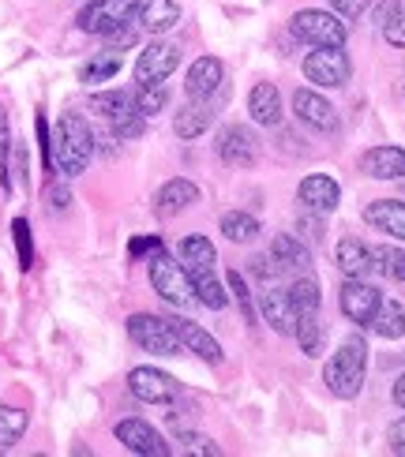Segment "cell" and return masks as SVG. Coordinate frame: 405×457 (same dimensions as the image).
Instances as JSON below:
<instances>
[{"label": "cell", "instance_id": "obj_1", "mask_svg": "<svg viewBox=\"0 0 405 457\" xmlns=\"http://www.w3.org/2000/svg\"><path fill=\"white\" fill-rule=\"evenodd\" d=\"M94 158V131L83 117L64 112L56 120V136H53V165L61 169L64 177H80Z\"/></svg>", "mask_w": 405, "mask_h": 457}, {"label": "cell", "instance_id": "obj_2", "mask_svg": "<svg viewBox=\"0 0 405 457\" xmlns=\"http://www.w3.org/2000/svg\"><path fill=\"white\" fill-rule=\"evenodd\" d=\"M364 371H368V345H364V337H345L338 345V353L326 360L323 383L334 397L350 402V397H357L364 386Z\"/></svg>", "mask_w": 405, "mask_h": 457}, {"label": "cell", "instance_id": "obj_3", "mask_svg": "<svg viewBox=\"0 0 405 457\" xmlns=\"http://www.w3.org/2000/svg\"><path fill=\"white\" fill-rule=\"evenodd\" d=\"M150 285L165 303H173V308H191V303H199L196 289H191V274L184 270L181 259H173L165 252V247L150 255Z\"/></svg>", "mask_w": 405, "mask_h": 457}, {"label": "cell", "instance_id": "obj_4", "mask_svg": "<svg viewBox=\"0 0 405 457\" xmlns=\"http://www.w3.org/2000/svg\"><path fill=\"white\" fill-rule=\"evenodd\" d=\"M128 337L139 345L143 353H154V356H173V353H181V341H177V330L169 327V319L162 315H131L128 319Z\"/></svg>", "mask_w": 405, "mask_h": 457}, {"label": "cell", "instance_id": "obj_5", "mask_svg": "<svg viewBox=\"0 0 405 457\" xmlns=\"http://www.w3.org/2000/svg\"><path fill=\"white\" fill-rule=\"evenodd\" d=\"M293 37L308 46H345V19L331 15V12H319V8H304L293 15V23H289Z\"/></svg>", "mask_w": 405, "mask_h": 457}, {"label": "cell", "instance_id": "obj_6", "mask_svg": "<svg viewBox=\"0 0 405 457\" xmlns=\"http://www.w3.org/2000/svg\"><path fill=\"white\" fill-rule=\"evenodd\" d=\"M304 75L308 83H319V87H345L353 75L350 53L342 46H316V53L304 56Z\"/></svg>", "mask_w": 405, "mask_h": 457}, {"label": "cell", "instance_id": "obj_7", "mask_svg": "<svg viewBox=\"0 0 405 457\" xmlns=\"http://www.w3.org/2000/svg\"><path fill=\"white\" fill-rule=\"evenodd\" d=\"M139 8V0H90V4L80 12V30L87 34H109L113 27L128 23Z\"/></svg>", "mask_w": 405, "mask_h": 457}, {"label": "cell", "instance_id": "obj_8", "mask_svg": "<svg viewBox=\"0 0 405 457\" xmlns=\"http://www.w3.org/2000/svg\"><path fill=\"white\" fill-rule=\"evenodd\" d=\"M181 64V49L173 42H150L135 61V83H165Z\"/></svg>", "mask_w": 405, "mask_h": 457}, {"label": "cell", "instance_id": "obj_9", "mask_svg": "<svg viewBox=\"0 0 405 457\" xmlns=\"http://www.w3.org/2000/svg\"><path fill=\"white\" fill-rule=\"evenodd\" d=\"M256 154H259V143L252 136V128H244V124L222 128V136H218V158L225 165L248 169V165H256Z\"/></svg>", "mask_w": 405, "mask_h": 457}, {"label": "cell", "instance_id": "obj_10", "mask_svg": "<svg viewBox=\"0 0 405 457\" xmlns=\"http://www.w3.org/2000/svg\"><path fill=\"white\" fill-rule=\"evenodd\" d=\"M379 289L375 285H368L364 278H350L342 285V296H338V303H342V312L350 315L353 322H360V327H368L372 322V315H375V308H379Z\"/></svg>", "mask_w": 405, "mask_h": 457}, {"label": "cell", "instance_id": "obj_11", "mask_svg": "<svg viewBox=\"0 0 405 457\" xmlns=\"http://www.w3.org/2000/svg\"><path fill=\"white\" fill-rule=\"evenodd\" d=\"M117 443H124V450L139 453V457H169V443L147 420H121Z\"/></svg>", "mask_w": 405, "mask_h": 457}, {"label": "cell", "instance_id": "obj_12", "mask_svg": "<svg viewBox=\"0 0 405 457\" xmlns=\"http://www.w3.org/2000/svg\"><path fill=\"white\" fill-rule=\"evenodd\" d=\"M128 390L147 405H165V402H173V394H177V383L158 368H135L128 375Z\"/></svg>", "mask_w": 405, "mask_h": 457}, {"label": "cell", "instance_id": "obj_13", "mask_svg": "<svg viewBox=\"0 0 405 457\" xmlns=\"http://www.w3.org/2000/svg\"><path fill=\"white\" fill-rule=\"evenodd\" d=\"M169 327L177 330V341H181V349L188 353H196L199 360H207V364H222V345L215 337H210L199 322H191V319H181V315H169Z\"/></svg>", "mask_w": 405, "mask_h": 457}, {"label": "cell", "instance_id": "obj_14", "mask_svg": "<svg viewBox=\"0 0 405 457\" xmlns=\"http://www.w3.org/2000/svg\"><path fill=\"white\" fill-rule=\"evenodd\" d=\"M135 27L147 30V34H165L181 23V4L177 0H139L135 8Z\"/></svg>", "mask_w": 405, "mask_h": 457}, {"label": "cell", "instance_id": "obj_15", "mask_svg": "<svg viewBox=\"0 0 405 457\" xmlns=\"http://www.w3.org/2000/svg\"><path fill=\"white\" fill-rule=\"evenodd\" d=\"M222 83H225V68H222L218 56H199V61L188 68V83L184 87H188L191 98L207 102V98H215V94L222 90Z\"/></svg>", "mask_w": 405, "mask_h": 457}, {"label": "cell", "instance_id": "obj_16", "mask_svg": "<svg viewBox=\"0 0 405 457\" xmlns=\"http://www.w3.org/2000/svg\"><path fill=\"white\" fill-rule=\"evenodd\" d=\"M259 308H263V319L274 327L278 334H297V308H293V296H289V289H266L263 300H259Z\"/></svg>", "mask_w": 405, "mask_h": 457}, {"label": "cell", "instance_id": "obj_17", "mask_svg": "<svg viewBox=\"0 0 405 457\" xmlns=\"http://www.w3.org/2000/svg\"><path fill=\"white\" fill-rule=\"evenodd\" d=\"M293 109H297V117L308 124V128H319V131H334L338 128V112L334 105L319 98L316 90H297L293 94Z\"/></svg>", "mask_w": 405, "mask_h": 457}, {"label": "cell", "instance_id": "obj_18", "mask_svg": "<svg viewBox=\"0 0 405 457\" xmlns=\"http://www.w3.org/2000/svg\"><path fill=\"white\" fill-rule=\"evenodd\" d=\"M300 203L308 206V211H316V214H331L338 199H342V187L326 177V173H316V177H304L300 180Z\"/></svg>", "mask_w": 405, "mask_h": 457}, {"label": "cell", "instance_id": "obj_19", "mask_svg": "<svg viewBox=\"0 0 405 457\" xmlns=\"http://www.w3.org/2000/svg\"><path fill=\"white\" fill-rule=\"evenodd\" d=\"M360 169L375 180H401L405 177V150L401 146H372L360 158Z\"/></svg>", "mask_w": 405, "mask_h": 457}, {"label": "cell", "instance_id": "obj_20", "mask_svg": "<svg viewBox=\"0 0 405 457\" xmlns=\"http://www.w3.org/2000/svg\"><path fill=\"white\" fill-rule=\"evenodd\" d=\"M364 221L379 233H387L394 240H405V203L398 199H379V203H368L364 206Z\"/></svg>", "mask_w": 405, "mask_h": 457}, {"label": "cell", "instance_id": "obj_21", "mask_svg": "<svg viewBox=\"0 0 405 457\" xmlns=\"http://www.w3.org/2000/svg\"><path fill=\"white\" fill-rule=\"evenodd\" d=\"M338 270L345 274V278H368L372 270H375V255H372V247L364 244V240H357V237H345L342 244H338Z\"/></svg>", "mask_w": 405, "mask_h": 457}, {"label": "cell", "instance_id": "obj_22", "mask_svg": "<svg viewBox=\"0 0 405 457\" xmlns=\"http://www.w3.org/2000/svg\"><path fill=\"white\" fill-rule=\"evenodd\" d=\"M191 203H199V187L191 184V180H169L158 187V195H154V211H158L162 218H173V214H181L188 211Z\"/></svg>", "mask_w": 405, "mask_h": 457}, {"label": "cell", "instance_id": "obj_23", "mask_svg": "<svg viewBox=\"0 0 405 457\" xmlns=\"http://www.w3.org/2000/svg\"><path fill=\"white\" fill-rule=\"evenodd\" d=\"M248 112L252 120L263 124V128H274L282 120V94L274 83H256L252 94H248Z\"/></svg>", "mask_w": 405, "mask_h": 457}, {"label": "cell", "instance_id": "obj_24", "mask_svg": "<svg viewBox=\"0 0 405 457\" xmlns=\"http://www.w3.org/2000/svg\"><path fill=\"white\" fill-rule=\"evenodd\" d=\"M270 259H274L282 270H308V266H312V252H308L297 237H285V233L270 244Z\"/></svg>", "mask_w": 405, "mask_h": 457}, {"label": "cell", "instance_id": "obj_25", "mask_svg": "<svg viewBox=\"0 0 405 457\" xmlns=\"http://www.w3.org/2000/svg\"><path fill=\"white\" fill-rule=\"evenodd\" d=\"M177 259L184 262L188 274H196V270H215V244H210L207 237H188V240H181V247H177Z\"/></svg>", "mask_w": 405, "mask_h": 457}, {"label": "cell", "instance_id": "obj_26", "mask_svg": "<svg viewBox=\"0 0 405 457\" xmlns=\"http://www.w3.org/2000/svg\"><path fill=\"white\" fill-rule=\"evenodd\" d=\"M368 327L379 334V337H401L405 334V308L398 300H379V308H375V315H372V322Z\"/></svg>", "mask_w": 405, "mask_h": 457}, {"label": "cell", "instance_id": "obj_27", "mask_svg": "<svg viewBox=\"0 0 405 457\" xmlns=\"http://www.w3.org/2000/svg\"><path fill=\"white\" fill-rule=\"evenodd\" d=\"M210 117H215V112L207 105H184L177 117H173V131H177L181 139H196L210 128Z\"/></svg>", "mask_w": 405, "mask_h": 457}, {"label": "cell", "instance_id": "obj_28", "mask_svg": "<svg viewBox=\"0 0 405 457\" xmlns=\"http://www.w3.org/2000/svg\"><path fill=\"white\" fill-rule=\"evenodd\" d=\"M191 289H196V300L199 303H207V308H215V312H222L225 303H229V293L222 289V281L210 274V270H196V274H191Z\"/></svg>", "mask_w": 405, "mask_h": 457}, {"label": "cell", "instance_id": "obj_29", "mask_svg": "<svg viewBox=\"0 0 405 457\" xmlns=\"http://www.w3.org/2000/svg\"><path fill=\"white\" fill-rule=\"evenodd\" d=\"M293 337L300 341V353H308V356H319V353H323V341H326V327H323L319 312H312V315H300V322H297V334H293Z\"/></svg>", "mask_w": 405, "mask_h": 457}, {"label": "cell", "instance_id": "obj_30", "mask_svg": "<svg viewBox=\"0 0 405 457\" xmlns=\"http://www.w3.org/2000/svg\"><path fill=\"white\" fill-rule=\"evenodd\" d=\"M23 431H27V412L23 409H12V405L0 409V453H8L19 439H23Z\"/></svg>", "mask_w": 405, "mask_h": 457}, {"label": "cell", "instance_id": "obj_31", "mask_svg": "<svg viewBox=\"0 0 405 457\" xmlns=\"http://www.w3.org/2000/svg\"><path fill=\"white\" fill-rule=\"evenodd\" d=\"M131 98H135V109H139L143 117H154V112H162L169 105V87L165 83H139V90H135Z\"/></svg>", "mask_w": 405, "mask_h": 457}, {"label": "cell", "instance_id": "obj_32", "mask_svg": "<svg viewBox=\"0 0 405 457\" xmlns=\"http://www.w3.org/2000/svg\"><path fill=\"white\" fill-rule=\"evenodd\" d=\"M117 71H121V56L105 49L102 56H94V61H87V64L80 68V79H83V83H109Z\"/></svg>", "mask_w": 405, "mask_h": 457}, {"label": "cell", "instance_id": "obj_33", "mask_svg": "<svg viewBox=\"0 0 405 457\" xmlns=\"http://www.w3.org/2000/svg\"><path fill=\"white\" fill-rule=\"evenodd\" d=\"M222 233L233 240V244H248V240H256L259 221H256L252 214H244V211H229V214L222 218Z\"/></svg>", "mask_w": 405, "mask_h": 457}, {"label": "cell", "instance_id": "obj_34", "mask_svg": "<svg viewBox=\"0 0 405 457\" xmlns=\"http://www.w3.org/2000/svg\"><path fill=\"white\" fill-rule=\"evenodd\" d=\"M289 296H293L297 315H312V312H319V281L300 278V281L289 285Z\"/></svg>", "mask_w": 405, "mask_h": 457}, {"label": "cell", "instance_id": "obj_35", "mask_svg": "<svg viewBox=\"0 0 405 457\" xmlns=\"http://www.w3.org/2000/svg\"><path fill=\"white\" fill-rule=\"evenodd\" d=\"M372 255H375L379 274H387V278H394V281H405V252H401V247L383 244V247H375Z\"/></svg>", "mask_w": 405, "mask_h": 457}, {"label": "cell", "instance_id": "obj_36", "mask_svg": "<svg viewBox=\"0 0 405 457\" xmlns=\"http://www.w3.org/2000/svg\"><path fill=\"white\" fill-rule=\"evenodd\" d=\"M135 105V98L131 94H124V90H109V94H94L90 98V109H98L105 120H113L117 112H124V109H131Z\"/></svg>", "mask_w": 405, "mask_h": 457}, {"label": "cell", "instance_id": "obj_37", "mask_svg": "<svg viewBox=\"0 0 405 457\" xmlns=\"http://www.w3.org/2000/svg\"><path fill=\"white\" fill-rule=\"evenodd\" d=\"M102 37H105V49H109V53H121V49H131L135 42H139V27H135L131 19H128V23L113 27V30L102 34Z\"/></svg>", "mask_w": 405, "mask_h": 457}, {"label": "cell", "instance_id": "obj_38", "mask_svg": "<svg viewBox=\"0 0 405 457\" xmlns=\"http://www.w3.org/2000/svg\"><path fill=\"white\" fill-rule=\"evenodd\" d=\"M12 233H15V252H19V266H23V270H30V266H34V244H30V225H27L23 218H15Z\"/></svg>", "mask_w": 405, "mask_h": 457}, {"label": "cell", "instance_id": "obj_39", "mask_svg": "<svg viewBox=\"0 0 405 457\" xmlns=\"http://www.w3.org/2000/svg\"><path fill=\"white\" fill-rule=\"evenodd\" d=\"M379 30H383V37H387L391 46L405 49V0H401V4L394 8V15H391V19H387V23H383Z\"/></svg>", "mask_w": 405, "mask_h": 457}, {"label": "cell", "instance_id": "obj_40", "mask_svg": "<svg viewBox=\"0 0 405 457\" xmlns=\"http://www.w3.org/2000/svg\"><path fill=\"white\" fill-rule=\"evenodd\" d=\"M229 293H233V300L240 303V312H244V319L248 322H256V308H252V293H248V285H244V278L233 270L229 274Z\"/></svg>", "mask_w": 405, "mask_h": 457}, {"label": "cell", "instance_id": "obj_41", "mask_svg": "<svg viewBox=\"0 0 405 457\" xmlns=\"http://www.w3.org/2000/svg\"><path fill=\"white\" fill-rule=\"evenodd\" d=\"M184 453H207V457H222V446H215L210 439H199V435H184Z\"/></svg>", "mask_w": 405, "mask_h": 457}, {"label": "cell", "instance_id": "obj_42", "mask_svg": "<svg viewBox=\"0 0 405 457\" xmlns=\"http://www.w3.org/2000/svg\"><path fill=\"white\" fill-rule=\"evenodd\" d=\"M331 8L338 19H357L364 8H368V0H331Z\"/></svg>", "mask_w": 405, "mask_h": 457}, {"label": "cell", "instance_id": "obj_43", "mask_svg": "<svg viewBox=\"0 0 405 457\" xmlns=\"http://www.w3.org/2000/svg\"><path fill=\"white\" fill-rule=\"evenodd\" d=\"M128 252H131L135 259H143V255H154V252H162V240H158V237H143V240H131V244H128Z\"/></svg>", "mask_w": 405, "mask_h": 457}, {"label": "cell", "instance_id": "obj_44", "mask_svg": "<svg viewBox=\"0 0 405 457\" xmlns=\"http://www.w3.org/2000/svg\"><path fill=\"white\" fill-rule=\"evenodd\" d=\"M387 443H391V450H394V453H401V457H405V416H401V420H394V424H391V431H387Z\"/></svg>", "mask_w": 405, "mask_h": 457}, {"label": "cell", "instance_id": "obj_45", "mask_svg": "<svg viewBox=\"0 0 405 457\" xmlns=\"http://www.w3.org/2000/svg\"><path fill=\"white\" fill-rule=\"evenodd\" d=\"M8 162V112L0 109V169Z\"/></svg>", "mask_w": 405, "mask_h": 457}, {"label": "cell", "instance_id": "obj_46", "mask_svg": "<svg viewBox=\"0 0 405 457\" xmlns=\"http://www.w3.org/2000/svg\"><path fill=\"white\" fill-rule=\"evenodd\" d=\"M401 4V0H379V8H375V27H383L387 19L394 15V8Z\"/></svg>", "mask_w": 405, "mask_h": 457}, {"label": "cell", "instance_id": "obj_47", "mask_svg": "<svg viewBox=\"0 0 405 457\" xmlns=\"http://www.w3.org/2000/svg\"><path fill=\"white\" fill-rule=\"evenodd\" d=\"M394 405L405 409V375H398V383H394Z\"/></svg>", "mask_w": 405, "mask_h": 457}]
</instances>
